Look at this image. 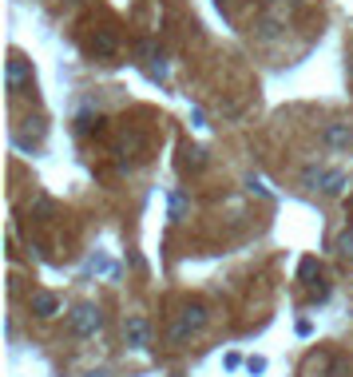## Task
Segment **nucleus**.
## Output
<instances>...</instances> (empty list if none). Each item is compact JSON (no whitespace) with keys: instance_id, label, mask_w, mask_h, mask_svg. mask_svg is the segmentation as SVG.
<instances>
[{"instance_id":"6e6552de","label":"nucleus","mask_w":353,"mask_h":377,"mask_svg":"<svg viewBox=\"0 0 353 377\" xmlns=\"http://www.w3.org/2000/svg\"><path fill=\"white\" fill-rule=\"evenodd\" d=\"M24 76H28V64H24L21 56H12L8 60V84L16 88V84H24Z\"/></svg>"},{"instance_id":"20e7f679","label":"nucleus","mask_w":353,"mask_h":377,"mask_svg":"<svg viewBox=\"0 0 353 377\" xmlns=\"http://www.w3.org/2000/svg\"><path fill=\"white\" fill-rule=\"evenodd\" d=\"M123 334H127V346L143 349L147 342H151V322H147L143 314H132L127 317V326H123Z\"/></svg>"},{"instance_id":"f03ea898","label":"nucleus","mask_w":353,"mask_h":377,"mask_svg":"<svg viewBox=\"0 0 353 377\" xmlns=\"http://www.w3.org/2000/svg\"><path fill=\"white\" fill-rule=\"evenodd\" d=\"M202 326H207V306H199V302H195V306L183 310L179 322L171 326V342H187V337H195Z\"/></svg>"},{"instance_id":"7ed1b4c3","label":"nucleus","mask_w":353,"mask_h":377,"mask_svg":"<svg viewBox=\"0 0 353 377\" xmlns=\"http://www.w3.org/2000/svg\"><path fill=\"white\" fill-rule=\"evenodd\" d=\"M100 326H103V314H100V306H76L71 310V334H80V337H91V334H100Z\"/></svg>"},{"instance_id":"39448f33","label":"nucleus","mask_w":353,"mask_h":377,"mask_svg":"<svg viewBox=\"0 0 353 377\" xmlns=\"http://www.w3.org/2000/svg\"><path fill=\"white\" fill-rule=\"evenodd\" d=\"M325 143H330L333 151L353 147V128L349 123H330V128H325Z\"/></svg>"},{"instance_id":"9b49d317","label":"nucleus","mask_w":353,"mask_h":377,"mask_svg":"<svg viewBox=\"0 0 353 377\" xmlns=\"http://www.w3.org/2000/svg\"><path fill=\"white\" fill-rule=\"evenodd\" d=\"M246 369H250V373H262L266 361H262V357H250V361H246Z\"/></svg>"},{"instance_id":"9d476101","label":"nucleus","mask_w":353,"mask_h":377,"mask_svg":"<svg viewBox=\"0 0 353 377\" xmlns=\"http://www.w3.org/2000/svg\"><path fill=\"white\" fill-rule=\"evenodd\" d=\"M337 254L353 258V230H345V235H342V238H337Z\"/></svg>"},{"instance_id":"f8f14e48","label":"nucleus","mask_w":353,"mask_h":377,"mask_svg":"<svg viewBox=\"0 0 353 377\" xmlns=\"http://www.w3.org/2000/svg\"><path fill=\"white\" fill-rule=\"evenodd\" d=\"M88 377H108V373H88Z\"/></svg>"},{"instance_id":"f257e3e1","label":"nucleus","mask_w":353,"mask_h":377,"mask_svg":"<svg viewBox=\"0 0 353 377\" xmlns=\"http://www.w3.org/2000/svg\"><path fill=\"white\" fill-rule=\"evenodd\" d=\"M302 183L313 191H322V195H342V191L349 187V179H345L342 171H325V167H306Z\"/></svg>"},{"instance_id":"423d86ee","label":"nucleus","mask_w":353,"mask_h":377,"mask_svg":"<svg viewBox=\"0 0 353 377\" xmlns=\"http://www.w3.org/2000/svg\"><path fill=\"white\" fill-rule=\"evenodd\" d=\"M28 306H32V314H36V317H52V314H60V298H56V294H32Z\"/></svg>"},{"instance_id":"0eeeda50","label":"nucleus","mask_w":353,"mask_h":377,"mask_svg":"<svg viewBox=\"0 0 353 377\" xmlns=\"http://www.w3.org/2000/svg\"><path fill=\"white\" fill-rule=\"evenodd\" d=\"M91 52H96V56H111V52H115V32L103 28L100 36L91 40Z\"/></svg>"},{"instance_id":"1a4fd4ad","label":"nucleus","mask_w":353,"mask_h":377,"mask_svg":"<svg viewBox=\"0 0 353 377\" xmlns=\"http://www.w3.org/2000/svg\"><path fill=\"white\" fill-rule=\"evenodd\" d=\"M76 128H80V135H91V131H100V128H103V119H100V116H91V111H83V116L76 119Z\"/></svg>"}]
</instances>
